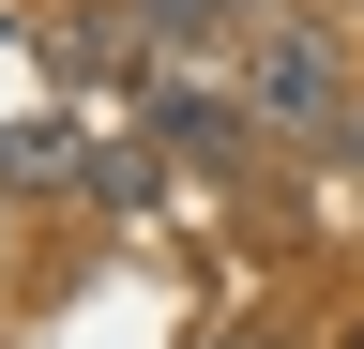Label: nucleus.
Returning a JSON list of instances; mask_svg holds the SVG:
<instances>
[{"mask_svg":"<svg viewBox=\"0 0 364 349\" xmlns=\"http://www.w3.org/2000/svg\"><path fill=\"white\" fill-rule=\"evenodd\" d=\"M334 152H349V167H364V107H349V122H334Z\"/></svg>","mask_w":364,"mask_h":349,"instance_id":"3","label":"nucleus"},{"mask_svg":"<svg viewBox=\"0 0 364 349\" xmlns=\"http://www.w3.org/2000/svg\"><path fill=\"white\" fill-rule=\"evenodd\" d=\"M349 349H364V334H349Z\"/></svg>","mask_w":364,"mask_h":349,"instance_id":"5","label":"nucleus"},{"mask_svg":"<svg viewBox=\"0 0 364 349\" xmlns=\"http://www.w3.org/2000/svg\"><path fill=\"white\" fill-rule=\"evenodd\" d=\"M349 107H364V76H349V46L318 16H258L243 31V137H334Z\"/></svg>","mask_w":364,"mask_h":349,"instance_id":"1","label":"nucleus"},{"mask_svg":"<svg viewBox=\"0 0 364 349\" xmlns=\"http://www.w3.org/2000/svg\"><path fill=\"white\" fill-rule=\"evenodd\" d=\"M198 349H289V334H198Z\"/></svg>","mask_w":364,"mask_h":349,"instance_id":"4","label":"nucleus"},{"mask_svg":"<svg viewBox=\"0 0 364 349\" xmlns=\"http://www.w3.org/2000/svg\"><path fill=\"white\" fill-rule=\"evenodd\" d=\"M152 31H258V0H136Z\"/></svg>","mask_w":364,"mask_h":349,"instance_id":"2","label":"nucleus"}]
</instances>
